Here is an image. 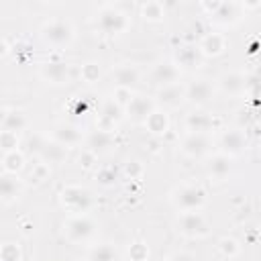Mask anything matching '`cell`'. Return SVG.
I'll return each instance as SVG.
<instances>
[{
    "mask_svg": "<svg viewBox=\"0 0 261 261\" xmlns=\"http://www.w3.org/2000/svg\"><path fill=\"white\" fill-rule=\"evenodd\" d=\"M41 39L53 47H67L73 41V27L61 18L49 20L41 29Z\"/></svg>",
    "mask_w": 261,
    "mask_h": 261,
    "instance_id": "obj_1",
    "label": "cell"
},
{
    "mask_svg": "<svg viewBox=\"0 0 261 261\" xmlns=\"http://www.w3.org/2000/svg\"><path fill=\"white\" fill-rule=\"evenodd\" d=\"M59 198H61L63 206H67L73 212H82V214L88 212L92 208V204H94L92 194L86 188H82V186H65L61 190Z\"/></svg>",
    "mask_w": 261,
    "mask_h": 261,
    "instance_id": "obj_2",
    "label": "cell"
},
{
    "mask_svg": "<svg viewBox=\"0 0 261 261\" xmlns=\"http://www.w3.org/2000/svg\"><path fill=\"white\" fill-rule=\"evenodd\" d=\"M96 232V222L92 218H88L86 214H80V216H71L63 222V234L73 241V243H82V241H88L92 234Z\"/></svg>",
    "mask_w": 261,
    "mask_h": 261,
    "instance_id": "obj_3",
    "label": "cell"
},
{
    "mask_svg": "<svg viewBox=\"0 0 261 261\" xmlns=\"http://www.w3.org/2000/svg\"><path fill=\"white\" fill-rule=\"evenodd\" d=\"M206 202V194L202 188H196V186H181L173 192V204L177 208H181L184 212H192V210H198L202 208Z\"/></svg>",
    "mask_w": 261,
    "mask_h": 261,
    "instance_id": "obj_4",
    "label": "cell"
},
{
    "mask_svg": "<svg viewBox=\"0 0 261 261\" xmlns=\"http://www.w3.org/2000/svg\"><path fill=\"white\" fill-rule=\"evenodd\" d=\"M177 230L188 237H204V234H208V222L196 210L181 212V216L177 218Z\"/></svg>",
    "mask_w": 261,
    "mask_h": 261,
    "instance_id": "obj_5",
    "label": "cell"
},
{
    "mask_svg": "<svg viewBox=\"0 0 261 261\" xmlns=\"http://www.w3.org/2000/svg\"><path fill=\"white\" fill-rule=\"evenodd\" d=\"M98 24H100V29H102L104 33H108V35H118V33H122V31L128 27V18H126L124 12H120L118 8L106 6V8L100 12Z\"/></svg>",
    "mask_w": 261,
    "mask_h": 261,
    "instance_id": "obj_6",
    "label": "cell"
},
{
    "mask_svg": "<svg viewBox=\"0 0 261 261\" xmlns=\"http://www.w3.org/2000/svg\"><path fill=\"white\" fill-rule=\"evenodd\" d=\"M179 73H181V69H179L173 61H161V63H157V65L153 67V71H151V82H153L155 86H159V88L173 86V84H177Z\"/></svg>",
    "mask_w": 261,
    "mask_h": 261,
    "instance_id": "obj_7",
    "label": "cell"
},
{
    "mask_svg": "<svg viewBox=\"0 0 261 261\" xmlns=\"http://www.w3.org/2000/svg\"><path fill=\"white\" fill-rule=\"evenodd\" d=\"M212 94H214V88L210 84V80H196L192 82L188 88H186V100L196 104V106H204L212 100Z\"/></svg>",
    "mask_w": 261,
    "mask_h": 261,
    "instance_id": "obj_8",
    "label": "cell"
},
{
    "mask_svg": "<svg viewBox=\"0 0 261 261\" xmlns=\"http://www.w3.org/2000/svg\"><path fill=\"white\" fill-rule=\"evenodd\" d=\"M120 118H122V106L116 100H106L104 106H102L100 118H98V128L110 133Z\"/></svg>",
    "mask_w": 261,
    "mask_h": 261,
    "instance_id": "obj_9",
    "label": "cell"
},
{
    "mask_svg": "<svg viewBox=\"0 0 261 261\" xmlns=\"http://www.w3.org/2000/svg\"><path fill=\"white\" fill-rule=\"evenodd\" d=\"M208 149H210V141L206 133H190L181 141V151L190 157H202L204 153H208Z\"/></svg>",
    "mask_w": 261,
    "mask_h": 261,
    "instance_id": "obj_10",
    "label": "cell"
},
{
    "mask_svg": "<svg viewBox=\"0 0 261 261\" xmlns=\"http://www.w3.org/2000/svg\"><path fill=\"white\" fill-rule=\"evenodd\" d=\"M41 77L51 84H63L69 80V65L65 61H47L41 67Z\"/></svg>",
    "mask_w": 261,
    "mask_h": 261,
    "instance_id": "obj_11",
    "label": "cell"
},
{
    "mask_svg": "<svg viewBox=\"0 0 261 261\" xmlns=\"http://www.w3.org/2000/svg\"><path fill=\"white\" fill-rule=\"evenodd\" d=\"M153 110H155V108H153V102H151L149 98H145V96H135V98L128 102V106H126V114H128V118L135 120V122H145V120L151 116Z\"/></svg>",
    "mask_w": 261,
    "mask_h": 261,
    "instance_id": "obj_12",
    "label": "cell"
},
{
    "mask_svg": "<svg viewBox=\"0 0 261 261\" xmlns=\"http://www.w3.org/2000/svg\"><path fill=\"white\" fill-rule=\"evenodd\" d=\"M220 147H222V153L224 155H239L245 151L247 147V139L241 130H226L222 137H220Z\"/></svg>",
    "mask_w": 261,
    "mask_h": 261,
    "instance_id": "obj_13",
    "label": "cell"
},
{
    "mask_svg": "<svg viewBox=\"0 0 261 261\" xmlns=\"http://www.w3.org/2000/svg\"><path fill=\"white\" fill-rule=\"evenodd\" d=\"M200 59H202V51H200V47H194V45H184V47H179L177 51H175V65L181 69H192V67H196L198 63H200Z\"/></svg>",
    "mask_w": 261,
    "mask_h": 261,
    "instance_id": "obj_14",
    "label": "cell"
},
{
    "mask_svg": "<svg viewBox=\"0 0 261 261\" xmlns=\"http://www.w3.org/2000/svg\"><path fill=\"white\" fill-rule=\"evenodd\" d=\"M112 77H114V82H116L118 88L130 90V88L139 82V69H137L135 65L122 63V65H118V67L112 69Z\"/></svg>",
    "mask_w": 261,
    "mask_h": 261,
    "instance_id": "obj_15",
    "label": "cell"
},
{
    "mask_svg": "<svg viewBox=\"0 0 261 261\" xmlns=\"http://www.w3.org/2000/svg\"><path fill=\"white\" fill-rule=\"evenodd\" d=\"M157 100H159L163 106L175 108V106H179V104L186 100V88H181L179 84L159 88V92H157Z\"/></svg>",
    "mask_w": 261,
    "mask_h": 261,
    "instance_id": "obj_16",
    "label": "cell"
},
{
    "mask_svg": "<svg viewBox=\"0 0 261 261\" xmlns=\"http://www.w3.org/2000/svg\"><path fill=\"white\" fill-rule=\"evenodd\" d=\"M53 139L55 143L63 145V147H69V145H77L82 141V130L73 124H57L53 128Z\"/></svg>",
    "mask_w": 261,
    "mask_h": 261,
    "instance_id": "obj_17",
    "label": "cell"
},
{
    "mask_svg": "<svg viewBox=\"0 0 261 261\" xmlns=\"http://www.w3.org/2000/svg\"><path fill=\"white\" fill-rule=\"evenodd\" d=\"M241 8L243 4H237V2H220L218 10L210 16L214 22H222V24H232L241 18Z\"/></svg>",
    "mask_w": 261,
    "mask_h": 261,
    "instance_id": "obj_18",
    "label": "cell"
},
{
    "mask_svg": "<svg viewBox=\"0 0 261 261\" xmlns=\"http://www.w3.org/2000/svg\"><path fill=\"white\" fill-rule=\"evenodd\" d=\"M29 120H27V114L22 110H4L2 114V130H8V133H18L22 128H27Z\"/></svg>",
    "mask_w": 261,
    "mask_h": 261,
    "instance_id": "obj_19",
    "label": "cell"
},
{
    "mask_svg": "<svg viewBox=\"0 0 261 261\" xmlns=\"http://www.w3.org/2000/svg\"><path fill=\"white\" fill-rule=\"evenodd\" d=\"M247 86H249L247 77H245L243 73H239V71H230V73H224V75L220 77V88H222L224 92L232 94V96L241 94Z\"/></svg>",
    "mask_w": 261,
    "mask_h": 261,
    "instance_id": "obj_20",
    "label": "cell"
},
{
    "mask_svg": "<svg viewBox=\"0 0 261 261\" xmlns=\"http://www.w3.org/2000/svg\"><path fill=\"white\" fill-rule=\"evenodd\" d=\"M20 192V184L16 179L14 173H4L2 175V186H0V196H2V204H12L16 200Z\"/></svg>",
    "mask_w": 261,
    "mask_h": 261,
    "instance_id": "obj_21",
    "label": "cell"
},
{
    "mask_svg": "<svg viewBox=\"0 0 261 261\" xmlns=\"http://www.w3.org/2000/svg\"><path fill=\"white\" fill-rule=\"evenodd\" d=\"M200 51L204 55H220L224 51V37L218 33H208L200 41Z\"/></svg>",
    "mask_w": 261,
    "mask_h": 261,
    "instance_id": "obj_22",
    "label": "cell"
},
{
    "mask_svg": "<svg viewBox=\"0 0 261 261\" xmlns=\"http://www.w3.org/2000/svg\"><path fill=\"white\" fill-rule=\"evenodd\" d=\"M208 171H210V175H214V177H224V175H228V171H230V157L224 155V153H218V155L210 157V161H208Z\"/></svg>",
    "mask_w": 261,
    "mask_h": 261,
    "instance_id": "obj_23",
    "label": "cell"
},
{
    "mask_svg": "<svg viewBox=\"0 0 261 261\" xmlns=\"http://www.w3.org/2000/svg\"><path fill=\"white\" fill-rule=\"evenodd\" d=\"M186 126H188L192 133H206V130L212 126V120H210V116L204 114V112H192V114H188V118H186Z\"/></svg>",
    "mask_w": 261,
    "mask_h": 261,
    "instance_id": "obj_24",
    "label": "cell"
},
{
    "mask_svg": "<svg viewBox=\"0 0 261 261\" xmlns=\"http://www.w3.org/2000/svg\"><path fill=\"white\" fill-rule=\"evenodd\" d=\"M39 153L45 157V161L57 163V161H61L65 157V147L59 145V143H47V141H43L41 147H39Z\"/></svg>",
    "mask_w": 261,
    "mask_h": 261,
    "instance_id": "obj_25",
    "label": "cell"
},
{
    "mask_svg": "<svg viewBox=\"0 0 261 261\" xmlns=\"http://www.w3.org/2000/svg\"><path fill=\"white\" fill-rule=\"evenodd\" d=\"M112 145V135L110 133H106V130H100V128H96L90 137H88V149L90 151H98V149H106V147H110Z\"/></svg>",
    "mask_w": 261,
    "mask_h": 261,
    "instance_id": "obj_26",
    "label": "cell"
},
{
    "mask_svg": "<svg viewBox=\"0 0 261 261\" xmlns=\"http://www.w3.org/2000/svg\"><path fill=\"white\" fill-rule=\"evenodd\" d=\"M22 165H24L22 153H18V151L4 153V157H2V169H4V173H14L16 175V171H20Z\"/></svg>",
    "mask_w": 261,
    "mask_h": 261,
    "instance_id": "obj_27",
    "label": "cell"
},
{
    "mask_svg": "<svg viewBox=\"0 0 261 261\" xmlns=\"http://www.w3.org/2000/svg\"><path fill=\"white\" fill-rule=\"evenodd\" d=\"M88 261H118V253L112 245H98L90 251Z\"/></svg>",
    "mask_w": 261,
    "mask_h": 261,
    "instance_id": "obj_28",
    "label": "cell"
},
{
    "mask_svg": "<svg viewBox=\"0 0 261 261\" xmlns=\"http://www.w3.org/2000/svg\"><path fill=\"white\" fill-rule=\"evenodd\" d=\"M145 124H147V128H149L153 135H161V133L167 130V116H165V112L153 110L151 116L145 120Z\"/></svg>",
    "mask_w": 261,
    "mask_h": 261,
    "instance_id": "obj_29",
    "label": "cell"
},
{
    "mask_svg": "<svg viewBox=\"0 0 261 261\" xmlns=\"http://www.w3.org/2000/svg\"><path fill=\"white\" fill-rule=\"evenodd\" d=\"M141 16L145 20H161L163 18V4L161 2H145L141 6Z\"/></svg>",
    "mask_w": 261,
    "mask_h": 261,
    "instance_id": "obj_30",
    "label": "cell"
},
{
    "mask_svg": "<svg viewBox=\"0 0 261 261\" xmlns=\"http://www.w3.org/2000/svg\"><path fill=\"white\" fill-rule=\"evenodd\" d=\"M0 145L4 149V153H10V151H16V145H18V139H16V133H8V130H2L0 133Z\"/></svg>",
    "mask_w": 261,
    "mask_h": 261,
    "instance_id": "obj_31",
    "label": "cell"
},
{
    "mask_svg": "<svg viewBox=\"0 0 261 261\" xmlns=\"http://www.w3.org/2000/svg\"><path fill=\"white\" fill-rule=\"evenodd\" d=\"M82 77L86 80V82H96L98 77H100V67L96 65V63H86L84 67H82Z\"/></svg>",
    "mask_w": 261,
    "mask_h": 261,
    "instance_id": "obj_32",
    "label": "cell"
},
{
    "mask_svg": "<svg viewBox=\"0 0 261 261\" xmlns=\"http://www.w3.org/2000/svg\"><path fill=\"white\" fill-rule=\"evenodd\" d=\"M220 251L224 253V255H228V257H232V255H237L239 253V245H237V241L234 239H220Z\"/></svg>",
    "mask_w": 261,
    "mask_h": 261,
    "instance_id": "obj_33",
    "label": "cell"
},
{
    "mask_svg": "<svg viewBox=\"0 0 261 261\" xmlns=\"http://www.w3.org/2000/svg\"><path fill=\"white\" fill-rule=\"evenodd\" d=\"M130 259L133 261H145L147 259V255H149V251H147V247L143 245V243H135V245H130Z\"/></svg>",
    "mask_w": 261,
    "mask_h": 261,
    "instance_id": "obj_34",
    "label": "cell"
},
{
    "mask_svg": "<svg viewBox=\"0 0 261 261\" xmlns=\"http://www.w3.org/2000/svg\"><path fill=\"white\" fill-rule=\"evenodd\" d=\"M96 177L100 179V184L110 186V184H114V179H116V171H114V167H106V169H100Z\"/></svg>",
    "mask_w": 261,
    "mask_h": 261,
    "instance_id": "obj_35",
    "label": "cell"
},
{
    "mask_svg": "<svg viewBox=\"0 0 261 261\" xmlns=\"http://www.w3.org/2000/svg\"><path fill=\"white\" fill-rule=\"evenodd\" d=\"M2 259L4 261H18V249L12 243H6L2 247Z\"/></svg>",
    "mask_w": 261,
    "mask_h": 261,
    "instance_id": "obj_36",
    "label": "cell"
},
{
    "mask_svg": "<svg viewBox=\"0 0 261 261\" xmlns=\"http://www.w3.org/2000/svg\"><path fill=\"white\" fill-rule=\"evenodd\" d=\"M47 175H49V167H47L45 163H37L35 169L31 171V177H33L35 181H43Z\"/></svg>",
    "mask_w": 261,
    "mask_h": 261,
    "instance_id": "obj_37",
    "label": "cell"
},
{
    "mask_svg": "<svg viewBox=\"0 0 261 261\" xmlns=\"http://www.w3.org/2000/svg\"><path fill=\"white\" fill-rule=\"evenodd\" d=\"M77 161H80V165H82V167H92V165H94V161H96V153H94V151H90V149H84Z\"/></svg>",
    "mask_w": 261,
    "mask_h": 261,
    "instance_id": "obj_38",
    "label": "cell"
},
{
    "mask_svg": "<svg viewBox=\"0 0 261 261\" xmlns=\"http://www.w3.org/2000/svg\"><path fill=\"white\" fill-rule=\"evenodd\" d=\"M116 102L120 104V106H128V102L133 100V96H130V90H126V88H116Z\"/></svg>",
    "mask_w": 261,
    "mask_h": 261,
    "instance_id": "obj_39",
    "label": "cell"
},
{
    "mask_svg": "<svg viewBox=\"0 0 261 261\" xmlns=\"http://www.w3.org/2000/svg\"><path fill=\"white\" fill-rule=\"evenodd\" d=\"M124 171H126V175H130V177H139V175L143 173V167H141L139 161H128Z\"/></svg>",
    "mask_w": 261,
    "mask_h": 261,
    "instance_id": "obj_40",
    "label": "cell"
},
{
    "mask_svg": "<svg viewBox=\"0 0 261 261\" xmlns=\"http://www.w3.org/2000/svg\"><path fill=\"white\" fill-rule=\"evenodd\" d=\"M169 261H198V259L192 253H173L169 257Z\"/></svg>",
    "mask_w": 261,
    "mask_h": 261,
    "instance_id": "obj_41",
    "label": "cell"
},
{
    "mask_svg": "<svg viewBox=\"0 0 261 261\" xmlns=\"http://www.w3.org/2000/svg\"><path fill=\"white\" fill-rule=\"evenodd\" d=\"M259 237H261V228H259Z\"/></svg>",
    "mask_w": 261,
    "mask_h": 261,
    "instance_id": "obj_42",
    "label": "cell"
}]
</instances>
